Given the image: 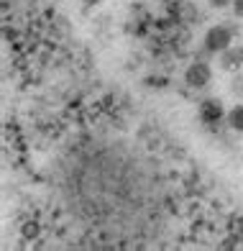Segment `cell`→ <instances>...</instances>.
<instances>
[{
    "instance_id": "obj_1",
    "label": "cell",
    "mask_w": 243,
    "mask_h": 251,
    "mask_svg": "<svg viewBox=\"0 0 243 251\" xmlns=\"http://www.w3.org/2000/svg\"><path fill=\"white\" fill-rule=\"evenodd\" d=\"M202 47H205L207 54H220V51H225L228 47H233V28L223 26V24L207 28L205 39H202Z\"/></svg>"
},
{
    "instance_id": "obj_2",
    "label": "cell",
    "mask_w": 243,
    "mask_h": 251,
    "mask_svg": "<svg viewBox=\"0 0 243 251\" xmlns=\"http://www.w3.org/2000/svg\"><path fill=\"white\" fill-rule=\"evenodd\" d=\"M210 79H213V67L207 64L205 59L192 62L187 70H184V82H187V87H192V90L207 87V85H210Z\"/></svg>"
},
{
    "instance_id": "obj_3",
    "label": "cell",
    "mask_w": 243,
    "mask_h": 251,
    "mask_svg": "<svg viewBox=\"0 0 243 251\" xmlns=\"http://www.w3.org/2000/svg\"><path fill=\"white\" fill-rule=\"evenodd\" d=\"M197 116H200V123H205V126H218V123L225 121L228 110H225V105H223L220 100L210 98V100H202Z\"/></svg>"
},
{
    "instance_id": "obj_4",
    "label": "cell",
    "mask_w": 243,
    "mask_h": 251,
    "mask_svg": "<svg viewBox=\"0 0 243 251\" xmlns=\"http://www.w3.org/2000/svg\"><path fill=\"white\" fill-rule=\"evenodd\" d=\"M218 67L223 72H238L243 67V47H228L218 54Z\"/></svg>"
},
{
    "instance_id": "obj_5",
    "label": "cell",
    "mask_w": 243,
    "mask_h": 251,
    "mask_svg": "<svg viewBox=\"0 0 243 251\" xmlns=\"http://www.w3.org/2000/svg\"><path fill=\"white\" fill-rule=\"evenodd\" d=\"M225 123L230 126L233 131L243 133V102H238V105H233L228 110V116H225Z\"/></svg>"
},
{
    "instance_id": "obj_6",
    "label": "cell",
    "mask_w": 243,
    "mask_h": 251,
    "mask_svg": "<svg viewBox=\"0 0 243 251\" xmlns=\"http://www.w3.org/2000/svg\"><path fill=\"white\" fill-rule=\"evenodd\" d=\"M228 90H230V95H233V98L243 100V75H241V72H236V75H233V79H230Z\"/></svg>"
},
{
    "instance_id": "obj_7",
    "label": "cell",
    "mask_w": 243,
    "mask_h": 251,
    "mask_svg": "<svg viewBox=\"0 0 243 251\" xmlns=\"http://www.w3.org/2000/svg\"><path fill=\"white\" fill-rule=\"evenodd\" d=\"M207 5L220 10V8H228V5H233V0H207Z\"/></svg>"
},
{
    "instance_id": "obj_8",
    "label": "cell",
    "mask_w": 243,
    "mask_h": 251,
    "mask_svg": "<svg viewBox=\"0 0 243 251\" xmlns=\"http://www.w3.org/2000/svg\"><path fill=\"white\" fill-rule=\"evenodd\" d=\"M233 13L236 18H243V0H233Z\"/></svg>"
}]
</instances>
